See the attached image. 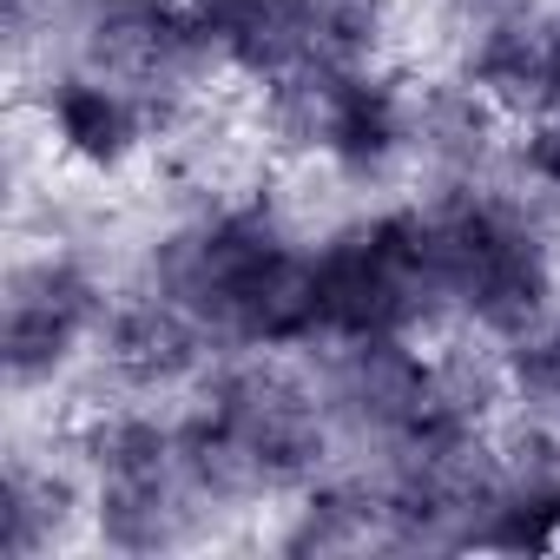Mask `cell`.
Returning a JSON list of instances; mask_svg holds the SVG:
<instances>
[{"label": "cell", "mask_w": 560, "mask_h": 560, "mask_svg": "<svg viewBox=\"0 0 560 560\" xmlns=\"http://www.w3.org/2000/svg\"><path fill=\"white\" fill-rule=\"evenodd\" d=\"M113 304L106 284L80 257H34L8 284V324H0V357H8L14 389H47L54 376L73 370V357L106 337Z\"/></svg>", "instance_id": "obj_1"}, {"label": "cell", "mask_w": 560, "mask_h": 560, "mask_svg": "<svg viewBox=\"0 0 560 560\" xmlns=\"http://www.w3.org/2000/svg\"><path fill=\"white\" fill-rule=\"evenodd\" d=\"M185 8L224 73H244L257 86H284L304 67H317L324 0H185Z\"/></svg>", "instance_id": "obj_2"}, {"label": "cell", "mask_w": 560, "mask_h": 560, "mask_svg": "<svg viewBox=\"0 0 560 560\" xmlns=\"http://www.w3.org/2000/svg\"><path fill=\"white\" fill-rule=\"evenodd\" d=\"M40 126H47L54 152L73 159L80 172H126V165L145 152L159 113H152V100H145L132 80L86 67V73H60V80L47 86Z\"/></svg>", "instance_id": "obj_3"}, {"label": "cell", "mask_w": 560, "mask_h": 560, "mask_svg": "<svg viewBox=\"0 0 560 560\" xmlns=\"http://www.w3.org/2000/svg\"><path fill=\"white\" fill-rule=\"evenodd\" d=\"M468 86L494 113H553V34L527 14L475 27Z\"/></svg>", "instance_id": "obj_4"}, {"label": "cell", "mask_w": 560, "mask_h": 560, "mask_svg": "<svg viewBox=\"0 0 560 560\" xmlns=\"http://www.w3.org/2000/svg\"><path fill=\"white\" fill-rule=\"evenodd\" d=\"M521 159H527V178H534L540 191H553V198H560V113H553V119H540V126L521 139Z\"/></svg>", "instance_id": "obj_5"}, {"label": "cell", "mask_w": 560, "mask_h": 560, "mask_svg": "<svg viewBox=\"0 0 560 560\" xmlns=\"http://www.w3.org/2000/svg\"><path fill=\"white\" fill-rule=\"evenodd\" d=\"M553 113H560V34H553Z\"/></svg>", "instance_id": "obj_6"}, {"label": "cell", "mask_w": 560, "mask_h": 560, "mask_svg": "<svg viewBox=\"0 0 560 560\" xmlns=\"http://www.w3.org/2000/svg\"><path fill=\"white\" fill-rule=\"evenodd\" d=\"M8 8H14V21H27V8H34V0H8Z\"/></svg>", "instance_id": "obj_7"}]
</instances>
